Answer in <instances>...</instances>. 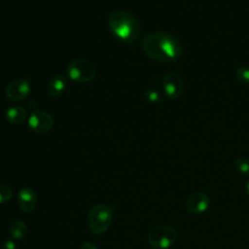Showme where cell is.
Segmentation results:
<instances>
[{
    "instance_id": "20",
    "label": "cell",
    "mask_w": 249,
    "mask_h": 249,
    "mask_svg": "<svg viewBox=\"0 0 249 249\" xmlns=\"http://www.w3.org/2000/svg\"><path fill=\"white\" fill-rule=\"evenodd\" d=\"M245 191H246V194L249 196V180L246 182V185H245Z\"/></svg>"
},
{
    "instance_id": "19",
    "label": "cell",
    "mask_w": 249,
    "mask_h": 249,
    "mask_svg": "<svg viewBox=\"0 0 249 249\" xmlns=\"http://www.w3.org/2000/svg\"><path fill=\"white\" fill-rule=\"evenodd\" d=\"M80 249H97V247L89 241H85L84 243H82V245L80 246Z\"/></svg>"
},
{
    "instance_id": "8",
    "label": "cell",
    "mask_w": 249,
    "mask_h": 249,
    "mask_svg": "<svg viewBox=\"0 0 249 249\" xmlns=\"http://www.w3.org/2000/svg\"><path fill=\"white\" fill-rule=\"evenodd\" d=\"M30 92V85L24 79H15L7 86L5 95L12 101L23 100Z\"/></svg>"
},
{
    "instance_id": "6",
    "label": "cell",
    "mask_w": 249,
    "mask_h": 249,
    "mask_svg": "<svg viewBox=\"0 0 249 249\" xmlns=\"http://www.w3.org/2000/svg\"><path fill=\"white\" fill-rule=\"evenodd\" d=\"M164 95L170 99L179 98L184 91V82L181 76L175 72L166 73L162 79Z\"/></svg>"
},
{
    "instance_id": "1",
    "label": "cell",
    "mask_w": 249,
    "mask_h": 249,
    "mask_svg": "<svg viewBox=\"0 0 249 249\" xmlns=\"http://www.w3.org/2000/svg\"><path fill=\"white\" fill-rule=\"evenodd\" d=\"M143 53L159 62H172L180 58L184 48L180 40L164 31H154L146 34L141 40Z\"/></svg>"
},
{
    "instance_id": "5",
    "label": "cell",
    "mask_w": 249,
    "mask_h": 249,
    "mask_svg": "<svg viewBox=\"0 0 249 249\" xmlns=\"http://www.w3.org/2000/svg\"><path fill=\"white\" fill-rule=\"evenodd\" d=\"M66 73L76 83H88L95 77L96 67L88 59L76 58L68 64Z\"/></svg>"
},
{
    "instance_id": "18",
    "label": "cell",
    "mask_w": 249,
    "mask_h": 249,
    "mask_svg": "<svg viewBox=\"0 0 249 249\" xmlns=\"http://www.w3.org/2000/svg\"><path fill=\"white\" fill-rule=\"evenodd\" d=\"M2 249H17V244L14 240H6L3 245H2Z\"/></svg>"
},
{
    "instance_id": "10",
    "label": "cell",
    "mask_w": 249,
    "mask_h": 249,
    "mask_svg": "<svg viewBox=\"0 0 249 249\" xmlns=\"http://www.w3.org/2000/svg\"><path fill=\"white\" fill-rule=\"evenodd\" d=\"M18 205L23 212H31L37 204L36 193L30 188H21L17 196Z\"/></svg>"
},
{
    "instance_id": "11",
    "label": "cell",
    "mask_w": 249,
    "mask_h": 249,
    "mask_svg": "<svg viewBox=\"0 0 249 249\" xmlns=\"http://www.w3.org/2000/svg\"><path fill=\"white\" fill-rule=\"evenodd\" d=\"M66 86H67V83H66L65 76L62 74H57L48 84V87H47L48 94L53 98L59 97L64 92Z\"/></svg>"
},
{
    "instance_id": "4",
    "label": "cell",
    "mask_w": 249,
    "mask_h": 249,
    "mask_svg": "<svg viewBox=\"0 0 249 249\" xmlns=\"http://www.w3.org/2000/svg\"><path fill=\"white\" fill-rule=\"evenodd\" d=\"M178 238V231L169 226H157L148 234L149 245L153 249H167Z\"/></svg>"
},
{
    "instance_id": "15",
    "label": "cell",
    "mask_w": 249,
    "mask_h": 249,
    "mask_svg": "<svg viewBox=\"0 0 249 249\" xmlns=\"http://www.w3.org/2000/svg\"><path fill=\"white\" fill-rule=\"evenodd\" d=\"M144 96L147 100L153 103H160L162 101L161 93L155 88H148L144 91Z\"/></svg>"
},
{
    "instance_id": "13",
    "label": "cell",
    "mask_w": 249,
    "mask_h": 249,
    "mask_svg": "<svg viewBox=\"0 0 249 249\" xmlns=\"http://www.w3.org/2000/svg\"><path fill=\"white\" fill-rule=\"evenodd\" d=\"M27 225L18 219L14 220L9 226V233L16 240L23 238L27 234Z\"/></svg>"
},
{
    "instance_id": "16",
    "label": "cell",
    "mask_w": 249,
    "mask_h": 249,
    "mask_svg": "<svg viewBox=\"0 0 249 249\" xmlns=\"http://www.w3.org/2000/svg\"><path fill=\"white\" fill-rule=\"evenodd\" d=\"M13 190L9 185L0 184V204L8 202L13 197Z\"/></svg>"
},
{
    "instance_id": "14",
    "label": "cell",
    "mask_w": 249,
    "mask_h": 249,
    "mask_svg": "<svg viewBox=\"0 0 249 249\" xmlns=\"http://www.w3.org/2000/svg\"><path fill=\"white\" fill-rule=\"evenodd\" d=\"M234 167L241 175H249V160L246 157H238L234 160Z\"/></svg>"
},
{
    "instance_id": "3",
    "label": "cell",
    "mask_w": 249,
    "mask_h": 249,
    "mask_svg": "<svg viewBox=\"0 0 249 249\" xmlns=\"http://www.w3.org/2000/svg\"><path fill=\"white\" fill-rule=\"evenodd\" d=\"M113 217V210L109 205L99 203L93 205L88 214V227L89 230L96 235L105 232Z\"/></svg>"
},
{
    "instance_id": "17",
    "label": "cell",
    "mask_w": 249,
    "mask_h": 249,
    "mask_svg": "<svg viewBox=\"0 0 249 249\" xmlns=\"http://www.w3.org/2000/svg\"><path fill=\"white\" fill-rule=\"evenodd\" d=\"M236 79L243 85H249V68L246 66H239L235 72Z\"/></svg>"
},
{
    "instance_id": "12",
    "label": "cell",
    "mask_w": 249,
    "mask_h": 249,
    "mask_svg": "<svg viewBox=\"0 0 249 249\" xmlns=\"http://www.w3.org/2000/svg\"><path fill=\"white\" fill-rule=\"evenodd\" d=\"M5 117L10 124H18L25 121L27 113L26 110L21 106H13L7 110Z\"/></svg>"
},
{
    "instance_id": "2",
    "label": "cell",
    "mask_w": 249,
    "mask_h": 249,
    "mask_svg": "<svg viewBox=\"0 0 249 249\" xmlns=\"http://www.w3.org/2000/svg\"><path fill=\"white\" fill-rule=\"evenodd\" d=\"M108 28L116 39L127 45L137 41L141 32L138 18L131 12L125 10H116L109 15Z\"/></svg>"
},
{
    "instance_id": "7",
    "label": "cell",
    "mask_w": 249,
    "mask_h": 249,
    "mask_svg": "<svg viewBox=\"0 0 249 249\" xmlns=\"http://www.w3.org/2000/svg\"><path fill=\"white\" fill-rule=\"evenodd\" d=\"M28 125L38 134L47 133L53 126V117L44 111H34L28 118Z\"/></svg>"
},
{
    "instance_id": "9",
    "label": "cell",
    "mask_w": 249,
    "mask_h": 249,
    "mask_svg": "<svg viewBox=\"0 0 249 249\" xmlns=\"http://www.w3.org/2000/svg\"><path fill=\"white\" fill-rule=\"evenodd\" d=\"M210 205L209 196L203 192H196L190 195L186 200V209L192 214H201Z\"/></svg>"
}]
</instances>
